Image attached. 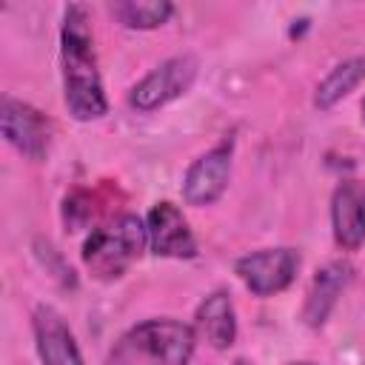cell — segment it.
<instances>
[{"label": "cell", "mask_w": 365, "mask_h": 365, "mask_svg": "<svg viewBox=\"0 0 365 365\" xmlns=\"http://www.w3.org/2000/svg\"><path fill=\"white\" fill-rule=\"evenodd\" d=\"M60 63H63V94L74 120H97L108 111L103 91L94 37L88 26V9L83 3L66 6L60 29Z\"/></svg>", "instance_id": "cell-1"}, {"label": "cell", "mask_w": 365, "mask_h": 365, "mask_svg": "<svg viewBox=\"0 0 365 365\" xmlns=\"http://www.w3.org/2000/svg\"><path fill=\"white\" fill-rule=\"evenodd\" d=\"M197 331L180 319L157 317L134 325L117 345L114 356L128 365H188L194 356Z\"/></svg>", "instance_id": "cell-2"}, {"label": "cell", "mask_w": 365, "mask_h": 365, "mask_svg": "<svg viewBox=\"0 0 365 365\" xmlns=\"http://www.w3.org/2000/svg\"><path fill=\"white\" fill-rule=\"evenodd\" d=\"M148 245L145 222L137 214H120L97 225L83 242V262L97 279H120Z\"/></svg>", "instance_id": "cell-3"}, {"label": "cell", "mask_w": 365, "mask_h": 365, "mask_svg": "<svg viewBox=\"0 0 365 365\" xmlns=\"http://www.w3.org/2000/svg\"><path fill=\"white\" fill-rule=\"evenodd\" d=\"M242 285L257 297H271L285 291L299 271V254L294 248H259L237 259L234 265Z\"/></svg>", "instance_id": "cell-4"}, {"label": "cell", "mask_w": 365, "mask_h": 365, "mask_svg": "<svg viewBox=\"0 0 365 365\" xmlns=\"http://www.w3.org/2000/svg\"><path fill=\"white\" fill-rule=\"evenodd\" d=\"M194 77H197V60L191 54L168 57L128 91V103L137 111H157L160 106L185 94L191 88Z\"/></svg>", "instance_id": "cell-5"}, {"label": "cell", "mask_w": 365, "mask_h": 365, "mask_svg": "<svg viewBox=\"0 0 365 365\" xmlns=\"http://www.w3.org/2000/svg\"><path fill=\"white\" fill-rule=\"evenodd\" d=\"M0 128L3 137L11 148H17L23 157L29 160H43L48 154V143H51V125L46 120L43 111H37L34 106L14 100V97H3L0 106Z\"/></svg>", "instance_id": "cell-6"}, {"label": "cell", "mask_w": 365, "mask_h": 365, "mask_svg": "<svg viewBox=\"0 0 365 365\" xmlns=\"http://www.w3.org/2000/svg\"><path fill=\"white\" fill-rule=\"evenodd\" d=\"M231 151H234V140L225 137L222 143H217L188 165L182 177V200L188 205H211L222 197L231 177Z\"/></svg>", "instance_id": "cell-7"}, {"label": "cell", "mask_w": 365, "mask_h": 365, "mask_svg": "<svg viewBox=\"0 0 365 365\" xmlns=\"http://www.w3.org/2000/svg\"><path fill=\"white\" fill-rule=\"evenodd\" d=\"M145 231H148V248L157 257H174V259L197 257V240L188 228V220L174 202L168 200L154 202L145 217Z\"/></svg>", "instance_id": "cell-8"}, {"label": "cell", "mask_w": 365, "mask_h": 365, "mask_svg": "<svg viewBox=\"0 0 365 365\" xmlns=\"http://www.w3.org/2000/svg\"><path fill=\"white\" fill-rule=\"evenodd\" d=\"M334 240L345 251H356L365 242V182L342 180L331 197Z\"/></svg>", "instance_id": "cell-9"}, {"label": "cell", "mask_w": 365, "mask_h": 365, "mask_svg": "<svg viewBox=\"0 0 365 365\" xmlns=\"http://www.w3.org/2000/svg\"><path fill=\"white\" fill-rule=\"evenodd\" d=\"M31 328H34V342L43 365H83L71 328L51 305H37Z\"/></svg>", "instance_id": "cell-10"}, {"label": "cell", "mask_w": 365, "mask_h": 365, "mask_svg": "<svg viewBox=\"0 0 365 365\" xmlns=\"http://www.w3.org/2000/svg\"><path fill=\"white\" fill-rule=\"evenodd\" d=\"M351 277H354V268L348 262H342V259H334V262L322 265L314 274V279L308 285V294H305V305H302L305 325H311V328L325 325L328 314L334 311V305L342 297V291L351 282Z\"/></svg>", "instance_id": "cell-11"}, {"label": "cell", "mask_w": 365, "mask_h": 365, "mask_svg": "<svg viewBox=\"0 0 365 365\" xmlns=\"http://www.w3.org/2000/svg\"><path fill=\"white\" fill-rule=\"evenodd\" d=\"M194 331L217 351H225L237 339V314L228 291H214L208 294L194 314Z\"/></svg>", "instance_id": "cell-12"}, {"label": "cell", "mask_w": 365, "mask_h": 365, "mask_svg": "<svg viewBox=\"0 0 365 365\" xmlns=\"http://www.w3.org/2000/svg\"><path fill=\"white\" fill-rule=\"evenodd\" d=\"M365 80V57H351L339 66H334L325 80L317 86V94H314V106L319 111H328L334 108L342 97H348L359 83Z\"/></svg>", "instance_id": "cell-13"}, {"label": "cell", "mask_w": 365, "mask_h": 365, "mask_svg": "<svg viewBox=\"0 0 365 365\" xmlns=\"http://www.w3.org/2000/svg\"><path fill=\"white\" fill-rule=\"evenodd\" d=\"M108 9L125 29H157L174 11L168 0H123V3H111Z\"/></svg>", "instance_id": "cell-14"}, {"label": "cell", "mask_w": 365, "mask_h": 365, "mask_svg": "<svg viewBox=\"0 0 365 365\" xmlns=\"http://www.w3.org/2000/svg\"><path fill=\"white\" fill-rule=\"evenodd\" d=\"M288 365H314V362H288Z\"/></svg>", "instance_id": "cell-15"}, {"label": "cell", "mask_w": 365, "mask_h": 365, "mask_svg": "<svg viewBox=\"0 0 365 365\" xmlns=\"http://www.w3.org/2000/svg\"><path fill=\"white\" fill-rule=\"evenodd\" d=\"M362 120H365V100H362Z\"/></svg>", "instance_id": "cell-16"}]
</instances>
